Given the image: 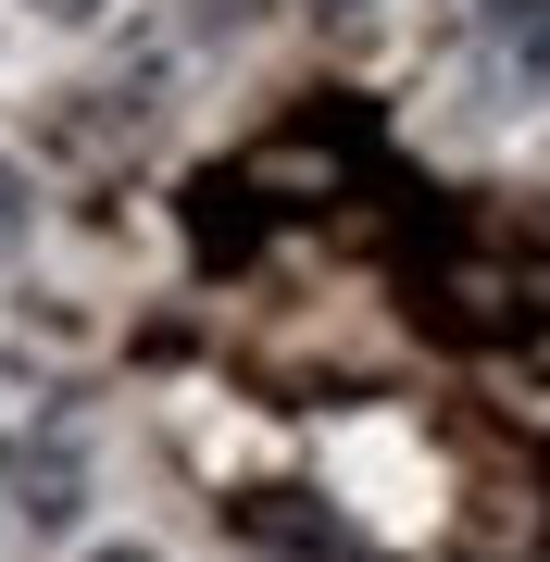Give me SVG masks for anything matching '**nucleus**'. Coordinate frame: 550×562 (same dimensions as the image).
<instances>
[{
    "instance_id": "nucleus-1",
    "label": "nucleus",
    "mask_w": 550,
    "mask_h": 562,
    "mask_svg": "<svg viewBox=\"0 0 550 562\" xmlns=\"http://www.w3.org/2000/svg\"><path fill=\"white\" fill-rule=\"evenodd\" d=\"M489 25H501L526 63H550V0H489Z\"/></svg>"
},
{
    "instance_id": "nucleus-2",
    "label": "nucleus",
    "mask_w": 550,
    "mask_h": 562,
    "mask_svg": "<svg viewBox=\"0 0 550 562\" xmlns=\"http://www.w3.org/2000/svg\"><path fill=\"white\" fill-rule=\"evenodd\" d=\"M38 13H101V0H38Z\"/></svg>"
},
{
    "instance_id": "nucleus-3",
    "label": "nucleus",
    "mask_w": 550,
    "mask_h": 562,
    "mask_svg": "<svg viewBox=\"0 0 550 562\" xmlns=\"http://www.w3.org/2000/svg\"><path fill=\"white\" fill-rule=\"evenodd\" d=\"M0 238H13V188H0Z\"/></svg>"
},
{
    "instance_id": "nucleus-4",
    "label": "nucleus",
    "mask_w": 550,
    "mask_h": 562,
    "mask_svg": "<svg viewBox=\"0 0 550 562\" xmlns=\"http://www.w3.org/2000/svg\"><path fill=\"white\" fill-rule=\"evenodd\" d=\"M101 562H150V550H101Z\"/></svg>"
}]
</instances>
